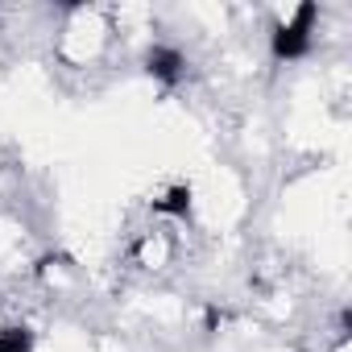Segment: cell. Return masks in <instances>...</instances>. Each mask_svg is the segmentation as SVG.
Returning a JSON list of instances; mask_svg holds the SVG:
<instances>
[{
  "label": "cell",
  "instance_id": "obj_4",
  "mask_svg": "<svg viewBox=\"0 0 352 352\" xmlns=\"http://www.w3.org/2000/svg\"><path fill=\"white\" fill-rule=\"evenodd\" d=\"M30 344H34V336L25 327H9L0 336V352H30Z\"/></svg>",
  "mask_w": 352,
  "mask_h": 352
},
{
  "label": "cell",
  "instance_id": "obj_3",
  "mask_svg": "<svg viewBox=\"0 0 352 352\" xmlns=\"http://www.w3.org/2000/svg\"><path fill=\"white\" fill-rule=\"evenodd\" d=\"M153 208H157V212H170V216H183V212L191 208V191H187V187H174V191H170L162 204H153Z\"/></svg>",
  "mask_w": 352,
  "mask_h": 352
},
{
  "label": "cell",
  "instance_id": "obj_1",
  "mask_svg": "<svg viewBox=\"0 0 352 352\" xmlns=\"http://www.w3.org/2000/svg\"><path fill=\"white\" fill-rule=\"evenodd\" d=\"M311 21H315V5H302V9L294 13V21L274 34V54H278V58H298V54L307 50V30H311Z\"/></svg>",
  "mask_w": 352,
  "mask_h": 352
},
{
  "label": "cell",
  "instance_id": "obj_2",
  "mask_svg": "<svg viewBox=\"0 0 352 352\" xmlns=\"http://www.w3.org/2000/svg\"><path fill=\"white\" fill-rule=\"evenodd\" d=\"M179 67H183V58H179V50H153L149 54V71L157 75V79H166V83H174V79H179Z\"/></svg>",
  "mask_w": 352,
  "mask_h": 352
}]
</instances>
